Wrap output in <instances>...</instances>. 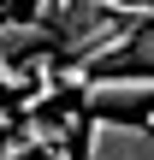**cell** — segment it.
<instances>
[{
    "mask_svg": "<svg viewBox=\"0 0 154 160\" xmlns=\"http://www.w3.org/2000/svg\"><path fill=\"white\" fill-rule=\"evenodd\" d=\"M131 36H137V18H119V12L107 6V12H101V18H89L83 30L59 36V48H53V53H65V59H71V65H83V71H101V65L125 59Z\"/></svg>",
    "mask_w": 154,
    "mask_h": 160,
    "instance_id": "obj_1",
    "label": "cell"
},
{
    "mask_svg": "<svg viewBox=\"0 0 154 160\" xmlns=\"http://www.w3.org/2000/svg\"><path fill=\"white\" fill-rule=\"evenodd\" d=\"M83 107L89 113H113V119H131V113H142L154 107V71H89L83 83Z\"/></svg>",
    "mask_w": 154,
    "mask_h": 160,
    "instance_id": "obj_2",
    "label": "cell"
},
{
    "mask_svg": "<svg viewBox=\"0 0 154 160\" xmlns=\"http://www.w3.org/2000/svg\"><path fill=\"white\" fill-rule=\"evenodd\" d=\"M83 160H154V131L113 119V113H95L83 125Z\"/></svg>",
    "mask_w": 154,
    "mask_h": 160,
    "instance_id": "obj_3",
    "label": "cell"
},
{
    "mask_svg": "<svg viewBox=\"0 0 154 160\" xmlns=\"http://www.w3.org/2000/svg\"><path fill=\"white\" fill-rule=\"evenodd\" d=\"M53 48H59V36H53L42 18H24V24H6V30H0V65L30 59V53H53Z\"/></svg>",
    "mask_w": 154,
    "mask_h": 160,
    "instance_id": "obj_4",
    "label": "cell"
},
{
    "mask_svg": "<svg viewBox=\"0 0 154 160\" xmlns=\"http://www.w3.org/2000/svg\"><path fill=\"white\" fill-rule=\"evenodd\" d=\"M107 12V0H36V18L53 30V36H71V30H83L89 18H101Z\"/></svg>",
    "mask_w": 154,
    "mask_h": 160,
    "instance_id": "obj_5",
    "label": "cell"
},
{
    "mask_svg": "<svg viewBox=\"0 0 154 160\" xmlns=\"http://www.w3.org/2000/svg\"><path fill=\"white\" fill-rule=\"evenodd\" d=\"M125 59H131L137 71H154V24H137V36H131Z\"/></svg>",
    "mask_w": 154,
    "mask_h": 160,
    "instance_id": "obj_6",
    "label": "cell"
},
{
    "mask_svg": "<svg viewBox=\"0 0 154 160\" xmlns=\"http://www.w3.org/2000/svg\"><path fill=\"white\" fill-rule=\"evenodd\" d=\"M36 154V142H12V148H0V160H30Z\"/></svg>",
    "mask_w": 154,
    "mask_h": 160,
    "instance_id": "obj_7",
    "label": "cell"
},
{
    "mask_svg": "<svg viewBox=\"0 0 154 160\" xmlns=\"http://www.w3.org/2000/svg\"><path fill=\"white\" fill-rule=\"evenodd\" d=\"M53 160H71V154H59V148H53Z\"/></svg>",
    "mask_w": 154,
    "mask_h": 160,
    "instance_id": "obj_8",
    "label": "cell"
}]
</instances>
